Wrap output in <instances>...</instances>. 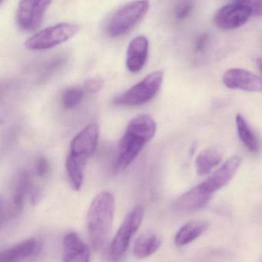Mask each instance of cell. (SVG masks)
Returning <instances> with one entry per match:
<instances>
[{
  "label": "cell",
  "mask_w": 262,
  "mask_h": 262,
  "mask_svg": "<svg viewBox=\"0 0 262 262\" xmlns=\"http://www.w3.org/2000/svg\"><path fill=\"white\" fill-rule=\"evenodd\" d=\"M85 165V162H81L70 155L67 156L66 168L70 185L75 191H79L83 185Z\"/></svg>",
  "instance_id": "obj_21"
},
{
  "label": "cell",
  "mask_w": 262,
  "mask_h": 262,
  "mask_svg": "<svg viewBox=\"0 0 262 262\" xmlns=\"http://www.w3.org/2000/svg\"><path fill=\"white\" fill-rule=\"evenodd\" d=\"M241 163L242 159L239 156H235L230 158L209 177L202 182V185L208 192L211 194H214L232 179L238 170Z\"/></svg>",
  "instance_id": "obj_12"
},
{
  "label": "cell",
  "mask_w": 262,
  "mask_h": 262,
  "mask_svg": "<svg viewBox=\"0 0 262 262\" xmlns=\"http://www.w3.org/2000/svg\"><path fill=\"white\" fill-rule=\"evenodd\" d=\"M62 247V262H90V249L76 233L66 234Z\"/></svg>",
  "instance_id": "obj_14"
},
{
  "label": "cell",
  "mask_w": 262,
  "mask_h": 262,
  "mask_svg": "<svg viewBox=\"0 0 262 262\" xmlns=\"http://www.w3.org/2000/svg\"><path fill=\"white\" fill-rule=\"evenodd\" d=\"M149 7L147 1L128 3L119 7L107 24V34L113 38L126 34L145 17Z\"/></svg>",
  "instance_id": "obj_3"
},
{
  "label": "cell",
  "mask_w": 262,
  "mask_h": 262,
  "mask_svg": "<svg viewBox=\"0 0 262 262\" xmlns=\"http://www.w3.org/2000/svg\"><path fill=\"white\" fill-rule=\"evenodd\" d=\"M144 214L145 211L143 207L136 205L124 219L112 242L110 256L113 261H120L125 256L133 236L140 228Z\"/></svg>",
  "instance_id": "obj_5"
},
{
  "label": "cell",
  "mask_w": 262,
  "mask_h": 262,
  "mask_svg": "<svg viewBox=\"0 0 262 262\" xmlns=\"http://www.w3.org/2000/svg\"><path fill=\"white\" fill-rule=\"evenodd\" d=\"M35 168H36V174L39 177H45L50 171V162L45 157L39 158L36 161Z\"/></svg>",
  "instance_id": "obj_25"
},
{
  "label": "cell",
  "mask_w": 262,
  "mask_h": 262,
  "mask_svg": "<svg viewBox=\"0 0 262 262\" xmlns=\"http://www.w3.org/2000/svg\"><path fill=\"white\" fill-rule=\"evenodd\" d=\"M235 122L237 134L242 143L251 152H258L260 142L246 119L242 115L238 114L236 116Z\"/></svg>",
  "instance_id": "obj_20"
},
{
  "label": "cell",
  "mask_w": 262,
  "mask_h": 262,
  "mask_svg": "<svg viewBox=\"0 0 262 262\" xmlns=\"http://www.w3.org/2000/svg\"><path fill=\"white\" fill-rule=\"evenodd\" d=\"M211 197L212 194L200 183L178 198L173 208L177 212H192L206 206Z\"/></svg>",
  "instance_id": "obj_11"
},
{
  "label": "cell",
  "mask_w": 262,
  "mask_h": 262,
  "mask_svg": "<svg viewBox=\"0 0 262 262\" xmlns=\"http://www.w3.org/2000/svg\"><path fill=\"white\" fill-rule=\"evenodd\" d=\"M222 161V154L214 148L203 150L195 159V168L201 176L209 174Z\"/></svg>",
  "instance_id": "obj_19"
},
{
  "label": "cell",
  "mask_w": 262,
  "mask_h": 262,
  "mask_svg": "<svg viewBox=\"0 0 262 262\" xmlns=\"http://www.w3.org/2000/svg\"><path fill=\"white\" fill-rule=\"evenodd\" d=\"M163 80V71L152 72L129 90L116 96L113 102L116 105L126 106H137L147 103L158 94Z\"/></svg>",
  "instance_id": "obj_4"
},
{
  "label": "cell",
  "mask_w": 262,
  "mask_h": 262,
  "mask_svg": "<svg viewBox=\"0 0 262 262\" xmlns=\"http://www.w3.org/2000/svg\"><path fill=\"white\" fill-rule=\"evenodd\" d=\"M156 130V121L149 115H139L133 118L127 125L119 143L116 169H125L137 158L145 145L154 138Z\"/></svg>",
  "instance_id": "obj_1"
},
{
  "label": "cell",
  "mask_w": 262,
  "mask_h": 262,
  "mask_svg": "<svg viewBox=\"0 0 262 262\" xmlns=\"http://www.w3.org/2000/svg\"><path fill=\"white\" fill-rule=\"evenodd\" d=\"M256 65H257V68H258L259 71H260V74L262 76V58H259V59H257Z\"/></svg>",
  "instance_id": "obj_28"
},
{
  "label": "cell",
  "mask_w": 262,
  "mask_h": 262,
  "mask_svg": "<svg viewBox=\"0 0 262 262\" xmlns=\"http://www.w3.org/2000/svg\"><path fill=\"white\" fill-rule=\"evenodd\" d=\"M85 90L80 87L74 86L67 89L62 97V103L67 110H73L79 105L83 99Z\"/></svg>",
  "instance_id": "obj_22"
},
{
  "label": "cell",
  "mask_w": 262,
  "mask_h": 262,
  "mask_svg": "<svg viewBox=\"0 0 262 262\" xmlns=\"http://www.w3.org/2000/svg\"><path fill=\"white\" fill-rule=\"evenodd\" d=\"M103 80L99 77L92 78L85 81L83 89L89 93H96L100 91L103 87Z\"/></svg>",
  "instance_id": "obj_24"
},
{
  "label": "cell",
  "mask_w": 262,
  "mask_h": 262,
  "mask_svg": "<svg viewBox=\"0 0 262 262\" xmlns=\"http://www.w3.org/2000/svg\"><path fill=\"white\" fill-rule=\"evenodd\" d=\"M251 16V9L245 1H235L219 9L214 21L221 30H232L245 25Z\"/></svg>",
  "instance_id": "obj_7"
},
{
  "label": "cell",
  "mask_w": 262,
  "mask_h": 262,
  "mask_svg": "<svg viewBox=\"0 0 262 262\" xmlns=\"http://www.w3.org/2000/svg\"><path fill=\"white\" fill-rule=\"evenodd\" d=\"M208 222L205 221H192L181 227L174 237V243L178 247H183L200 237L207 229Z\"/></svg>",
  "instance_id": "obj_16"
},
{
  "label": "cell",
  "mask_w": 262,
  "mask_h": 262,
  "mask_svg": "<svg viewBox=\"0 0 262 262\" xmlns=\"http://www.w3.org/2000/svg\"><path fill=\"white\" fill-rule=\"evenodd\" d=\"M222 82L227 88L246 92H262V78L248 70L231 69L224 73Z\"/></svg>",
  "instance_id": "obj_10"
},
{
  "label": "cell",
  "mask_w": 262,
  "mask_h": 262,
  "mask_svg": "<svg viewBox=\"0 0 262 262\" xmlns=\"http://www.w3.org/2000/svg\"><path fill=\"white\" fill-rule=\"evenodd\" d=\"M37 242L35 238L23 241L0 254V262H21L30 257L36 251Z\"/></svg>",
  "instance_id": "obj_15"
},
{
  "label": "cell",
  "mask_w": 262,
  "mask_h": 262,
  "mask_svg": "<svg viewBox=\"0 0 262 262\" xmlns=\"http://www.w3.org/2000/svg\"><path fill=\"white\" fill-rule=\"evenodd\" d=\"M208 42V36L207 34H202L199 36L194 45V50L196 52H202L206 47Z\"/></svg>",
  "instance_id": "obj_27"
},
{
  "label": "cell",
  "mask_w": 262,
  "mask_h": 262,
  "mask_svg": "<svg viewBox=\"0 0 262 262\" xmlns=\"http://www.w3.org/2000/svg\"><path fill=\"white\" fill-rule=\"evenodd\" d=\"M116 210L114 195L102 191L93 199L87 214V228L95 250L104 248L110 238Z\"/></svg>",
  "instance_id": "obj_2"
},
{
  "label": "cell",
  "mask_w": 262,
  "mask_h": 262,
  "mask_svg": "<svg viewBox=\"0 0 262 262\" xmlns=\"http://www.w3.org/2000/svg\"><path fill=\"white\" fill-rule=\"evenodd\" d=\"M51 4V1H21L16 13L19 27L26 31H33L37 29L42 24Z\"/></svg>",
  "instance_id": "obj_9"
},
{
  "label": "cell",
  "mask_w": 262,
  "mask_h": 262,
  "mask_svg": "<svg viewBox=\"0 0 262 262\" xmlns=\"http://www.w3.org/2000/svg\"><path fill=\"white\" fill-rule=\"evenodd\" d=\"M194 9V4L191 1H183L179 3L174 8V16L179 20L186 19L190 16Z\"/></svg>",
  "instance_id": "obj_23"
},
{
  "label": "cell",
  "mask_w": 262,
  "mask_h": 262,
  "mask_svg": "<svg viewBox=\"0 0 262 262\" xmlns=\"http://www.w3.org/2000/svg\"><path fill=\"white\" fill-rule=\"evenodd\" d=\"M162 245V238L158 234L145 233L136 241L133 254L139 260H143L154 254Z\"/></svg>",
  "instance_id": "obj_17"
},
{
  "label": "cell",
  "mask_w": 262,
  "mask_h": 262,
  "mask_svg": "<svg viewBox=\"0 0 262 262\" xmlns=\"http://www.w3.org/2000/svg\"><path fill=\"white\" fill-rule=\"evenodd\" d=\"M99 136L97 124L91 123L84 127L72 140L69 155L85 163L96 152Z\"/></svg>",
  "instance_id": "obj_8"
},
{
  "label": "cell",
  "mask_w": 262,
  "mask_h": 262,
  "mask_svg": "<svg viewBox=\"0 0 262 262\" xmlns=\"http://www.w3.org/2000/svg\"><path fill=\"white\" fill-rule=\"evenodd\" d=\"M32 180L28 171H25L21 173L16 182L13 195V205L10 211L13 215H18L24 209V202L29 191L31 189Z\"/></svg>",
  "instance_id": "obj_18"
},
{
  "label": "cell",
  "mask_w": 262,
  "mask_h": 262,
  "mask_svg": "<svg viewBox=\"0 0 262 262\" xmlns=\"http://www.w3.org/2000/svg\"><path fill=\"white\" fill-rule=\"evenodd\" d=\"M245 2L251 9L252 16H262V0H248Z\"/></svg>",
  "instance_id": "obj_26"
},
{
  "label": "cell",
  "mask_w": 262,
  "mask_h": 262,
  "mask_svg": "<svg viewBox=\"0 0 262 262\" xmlns=\"http://www.w3.org/2000/svg\"><path fill=\"white\" fill-rule=\"evenodd\" d=\"M79 27L73 23H60L47 27L33 35L26 42L30 50H45L60 45L74 37Z\"/></svg>",
  "instance_id": "obj_6"
},
{
  "label": "cell",
  "mask_w": 262,
  "mask_h": 262,
  "mask_svg": "<svg viewBox=\"0 0 262 262\" xmlns=\"http://www.w3.org/2000/svg\"><path fill=\"white\" fill-rule=\"evenodd\" d=\"M149 42L146 36H136L128 44L126 53V67L132 73H137L145 67L148 56Z\"/></svg>",
  "instance_id": "obj_13"
}]
</instances>
